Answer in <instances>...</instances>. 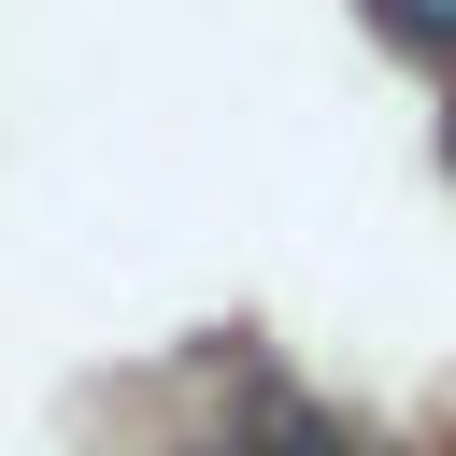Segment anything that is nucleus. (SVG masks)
I'll list each match as a JSON object with an SVG mask.
<instances>
[{"instance_id": "f257e3e1", "label": "nucleus", "mask_w": 456, "mask_h": 456, "mask_svg": "<svg viewBox=\"0 0 456 456\" xmlns=\"http://www.w3.org/2000/svg\"><path fill=\"white\" fill-rule=\"evenodd\" d=\"M256 456H356V442H342V428H314V413H271V428H256Z\"/></svg>"}, {"instance_id": "f03ea898", "label": "nucleus", "mask_w": 456, "mask_h": 456, "mask_svg": "<svg viewBox=\"0 0 456 456\" xmlns=\"http://www.w3.org/2000/svg\"><path fill=\"white\" fill-rule=\"evenodd\" d=\"M370 14H385L399 43H442V57H456V0H370Z\"/></svg>"}, {"instance_id": "7ed1b4c3", "label": "nucleus", "mask_w": 456, "mask_h": 456, "mask_svg": "<svg viewBox=\"0 0 456 456\" xmlns=\"http://www.w3.org/2000/svg\"><path fill=\"white\" fill-rule=\"evenodd\" d=\"M442 157H456V128H442Z\"/></svg>"}]
</instances>
